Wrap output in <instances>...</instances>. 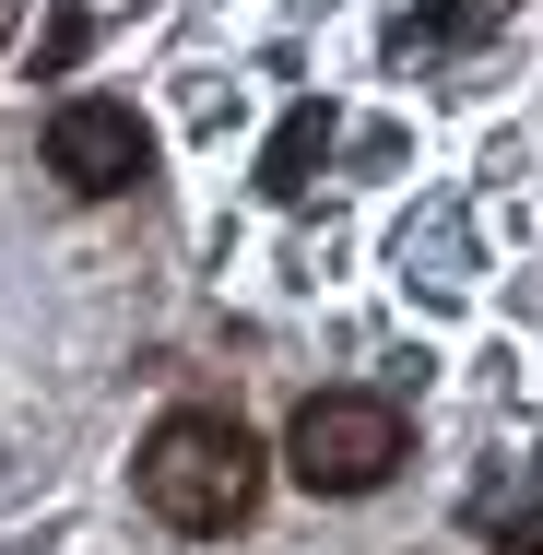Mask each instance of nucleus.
Returning <instances> with one entry per match:
<instances>
[{
  "instance_id": "nucleus-1",
  "label": "nucleus",
  "mask_w": 543,
  "mask_h": 555,
  "mask_svg": "<svg viewBox=\"0 0 543 555\" xmlns=\"http://www.w3.org/2000/svg\"><path fill=\"white\" fill-rule=\"evenodd\" d=\"M130 485H142V508H154L166 532H236V520L260 508V485H272V449L248 438L224 402H178V414L142 438Z\"/></svg>"
},
{
  "instance_id": "nucleus-2",
  "label": "nucleus",
  "mask_w": 543,
  "mask_h": 555,
  "mask_svg": "<svg viewBox=\"0 0 543 555\" xmlns=\"http://www.w3.org/2000/svg\"><path fill=\"white\" fill-rule=\"evenodd\" d=\"M284 473L308 496H378L402 473V402L390 390H308L284 426Z\"/></svg>"
},
{
  "instance_id": "nucleus-3",
  "label": "nucleus",
  "mask_w": 543,
  "mask_h": 555,
  "mask_svg": "<svg viewBox=\"0 0 543 555\" xmlns=\"http://www.w3.org/2000/svg\"><path fill=\"white\" fill-rule=\"evenodd\" d=\"M48 178L72 202H118V190L154 178V130L118 107V95H72V107L48 118Z\"/></svg>"
},
{
  "instance_id": "nucleus-4",
  "label": "nucleus",
  "mask_w": 543,
  "mask_h": 555,
  "mask_svg": "<svg viewBox=\"0 0 543 555\" xmlns=\"http://www.w3.org/2000/svg\"><path fill=\"white\" fill-rule=\"evenodd\" d=\"M496 12H508V0H437L426 24H402V48H461V36H484Z\"/></svg>"
},
{
  "instance_id": "nucleus-5",
  "label": "nucleus",
  "mask_w": 543,
  "mask_h": 555,
  "mask_svg": "<svg viewBox=\"0 0 543 555\" xmlns=\"http://www.w3.org/2000/svg\"><path fill=\"white\" fill-rule=\"evenodd\" d=\"M320 142H331V118H320V107H296V118H284V142H272V166H260V178H272V190H308V154H320Z\"/></svg>"
},
{
  "instance_id": "nucleus-6",
  "label": "nucleus",
  "mask_w": 543,
  "mask_h": 555,
  "mask_svg": "<svg viewBox=\"0 0 543 555\" xmlns=\"http://www.w3.org/2000/svg\"><path fill=\"white\" fill-rule=\"evenodd\" d=\"M496 555H543V508H520V520L496 532Z\"/></svg>"
}]
</instances>
